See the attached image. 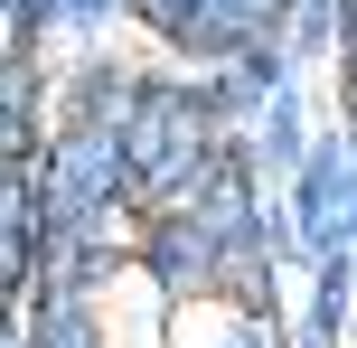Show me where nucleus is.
Segmentation results:
<instances>
[{"mask_svg":"<svg viewBox=\"0 0 357 348\" xmlns=\"http://www.w3.org/2000/svg\"><path fill=\"white\" fill-rule=\"evenodd\" d=\"M169 348H245V311H235L226 292L178 301V311H169Z\"/></svg>","mask_w":357,"mask_h":348,"instance_id":"1","label":"nucleus"}]
</instances>
